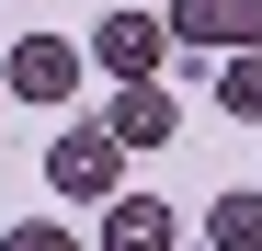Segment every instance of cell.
<instances>
[{"label":"cell","instance_id":"cell-7","mask_svg":"<svg viewBox=\"0 0 262 251\" xmlns=\"http://www.w3.org/2000/svg\"><path fill=\"white\" fill-rule=\"evenodd\" d=\"M205 251H262V194H251V183L205 205Z\"/></svg>","mask_w":262,"mask_h":251},{"label":"cell","instance_id":"cell-9","mask_svg":"<svg viewBox=\"0 0 262 251\" xmlns=\"http://www.w3.org/2000/svg\"><path fill=\"white\" fill-rule=\"evenodd\" d=\"M0 251H80V240H69L57 217H23V228H12V240H0Z\"/></svg>","mask_w":262,"mask_h":251},{"label":"cell","instance_id":"cell-5","mask_svg":"<svg viewBox=\"0 0 262 251\" xmlns=\"http://www.w3.org/2000/svg\"><path fill=\"white\" fill-rule=\"evenodd\" d=\"M92 57H103L114 80H160V57H171V23H148V12H103V23H92Z\"/></svg>","mask_w":262,"mask_h":251},{"label":"cell","instance_id":"cell-2","mask_svg":"<svg viewBox=\"0 0 262 251\" xmlns=\"http://www.w3.org/2000/svg\"><path fill=\"white\" fill-rule=\"evenodd\" d=\"M171 46H205V57L262 46V0H171Z\"/></svg>","mask_w":262,"mask_h":251},{"label":"cell","instance_id":"cell-10","mask_svg":"<svg viewBox=\"0 0 262 251\" xmlns=\"http://www.w3.org/2000/svg\"><path fill=\"white\" fill-rule=\"evenodd\" d=\"M0 103H12V92H0Z\"/></svg>","mask_w":262,"mask_h":251},{"label":"cell","instance_id":"cell-4","mask_svg":"<svg viewBox=\"0 0 262 251\" xmlns=\"http://www.w3.org/2000/svg\"><path fill=\"white\" fill-rule=\"evenodd\" d=\"M0 92H23V103H69V92H80V46H69V34H23L12 69H0Z\"/></svg>","mask_w":262,"mask_h":251},{"label":"cell","instance_id":"cell-3","mask_svg":"<svg viewBox=\"0 0 262 251\" xmlns=\"http://www.w3.org/2000/svg\"><path fill=\"white\" fill-rule=\"evenodd\" d=\"M171 126H183L171 80H114V103H103V137L114 149H171Z\"/></svg>","mask_w":262,"mask_h":251},{"label":"cell","instance_id":"cell-6","mask_svg":"<svg viewBox=\"0 0 262 251\" xmlns=\"http://www.w3.org/2000/svg\"><path fill=\"white\" fill-rule=\"evenodd\" d=\"M103 251H171V205L160 194H114L103 205Z\"/></svg>","mask_w":262,"mask_h":251},{"label":"cell","instance_id":"cell-1","mask_svg":"<svg viewBox=\"0 0 262 251\" xmlns=\"http://www.w3.org/2000/svg\"><path fill=\"white\" fill-rule=\"evenodd\" d=\"M46 183L69 205H114L125 194V149L103 137V126H69V137H46Z\"/></svg>","mask_w":262,"mask_h":251},{"label":"cell","instance_id":"cell-8","mask_svg":"<svg viewBox=\"0 0 262 251\" xmlns=\"http://www.w3.org/2000/svg\"><path fill=\"white\" fill-rule=\"evenodd\" d=\"M216 103H228V114H262V46L216 57Z\"/></svg>","mask_w":262,"mask_h":251}]
</instances>
